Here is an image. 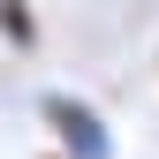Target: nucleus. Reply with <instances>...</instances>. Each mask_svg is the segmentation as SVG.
<instances>
[{
    "label": "nucleus",
    "instance_id": "nucleus-2",
    "mask_svg": "<svg viewBox=\"0 0 159 159\" xmlns=\"http://www.w3.org/2000/svg\"><path fill=\"white\" fill-rule=\"evenodd\" d=\"M0 30H8L15 46H30V38H38V30H30V8H23V0H0Z\"/></svg>",
    "mask_w": 159,
    "mask_h": 159
},
{
    "label": "nucleus",
    "instance_id": "nucleus-1",
    "mask_svg": "<svg viewBox=\"0 0 159 159\" xmlns=\"http://www.w3.org/2000/svg\"><path fill=\"white\" fill-rule=\"evenodd\" d=\"M38 114H46V129L68 144V159H114V129L98 121L84 98H68V91H46V98H38Z\"/></svg>",
    "mask_w": 159,
    "mask_h": 159
}]
</instances>
